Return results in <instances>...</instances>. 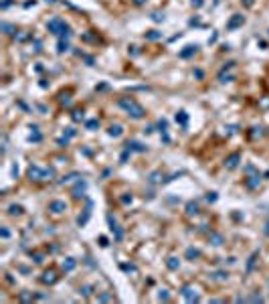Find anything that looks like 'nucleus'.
Listing matches in <instances>:
<instances>
[{"instance_id":"obj_1","label":"nucleus","mask_w":269,"mask_h":304,"mask_svg":"<svg viewBox=\"0 0 269 304\" xmlns=\"http://www.w3.org/2000/svg\"><path fill=\"white\" fill-rule=\"evenodd\" d=\"M49 209H51V211H55V213H61V211H65V203H61V201H53Z\"/></svg>"},{"instance_id":"obj_2","label":"nucleus","mask_w":269,"mask_h":304,"mask_svg":"<svg viewBox=\"0 0 269 304\" xmlns=\"http://www.w3.org/2000/svg\"><path fill=\"white\" fill-rule=\"evenodd\" d=\"M168 266H170V268H172V270H176V268H178V264H176V262H174V257H172V259H170V262H168Z\"/></svg>"}]
</instances>
